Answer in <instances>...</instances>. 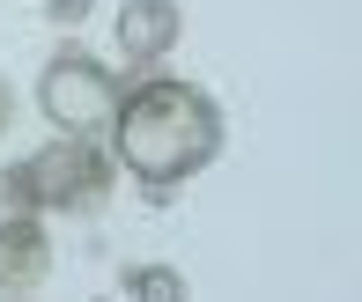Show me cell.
<instances>
[{"label":"cell","instance_id":"6da1fadb","mask_svg":"<svg viewBox=\"0 0 362 302\" xmlns=\"http://www.w3.org/2000/svg\"><path fill=\"white\" fill-rule=\"evenodd\" d=\"M222 147V119L192 81H141L119 104V155L148 184H177Z\"/></svg>","mask_w":362,"mask_h":302},{"label":"cell","instance_id":"7a4b0ae2","mask_svg":"<svg viewBox=\"0 0 362 302\" xmlns=\"http://www.w3.org/2000/svg\"><path fill=\"white\" fill-rule=\"evenodd\" d=\"M37 104H45V119L67 133V140H89V133L104 126L111 111H119V96H111V74H104L96 59L67 52V59H52V66H45Z\"/></svg>","mask_w":362,"mask_h":302},{"label":"cell","instance_id":"3957f363","mask_svg":"<svg viewBox=\"0 0 362 302\" xmlns=\"http://www.w3.org/2000/svg\"><path fill=\"white\" fill-rule=\"evenodd\" d=\"M104 184H111V155L96 140H59V147H45V155L30 162L37 207H81V199H96Z\"/></svg>","mask_w":362,"mask_h":302},{"label":"cell","instance_id":"277c9868","mask_svg":"<svg viewBox=\"0 0 362 302\" xmlns=\"http://www.w3.org/2000/svg\"><path fill=\"white\" fill-rule=\"evenodd\" d=\"M177 0H126L119 8V52L126 59H163L177 44Z\"/></svg>","mask_w":362,"mask_h":302},{"label":"cell","instance_id":"5b68a950","mask_svg":"<svg viewBox=\"0 0 362 302\" xmlns=\"http://www.w3.org/2000/svg\"><path fill=\"white\" fill-rule=\"evenodd\" d=\"M45 258H52V243H45V222H30V214H8L0 222V280L8 288H23V280L45 273Z\"/></svg>","mask_w":362,"mask_h":302},{"label":"cell","instance_id":"8992f818","mask_svg":"<svg viewBox=\"0 0 362 302\" xmlns=\"http://www.w3.org/2000/svg\"><path fill=\"white\" fill-rule=\"evenodd\" d=\"M126 295L134 302H185V280H177L170 265H134V273H126Z\"/></svg>","mask_w":362,"mask_h":302},{"label":"cell","instance_id":"52a82bcc","mask_svg":"<svg viewBox=\"0 0 362 302\" xmlns=\"http://www.w3.org/2000/svg\"><path fill=\"white\" fill-rule=\"evenodd\" d=\"M89 8H96V0H45V15H52V23H81Z\"/></svg>","mask_w":362,"mask_h":302},{"label":"cell","instance_id":"ba28073f","mask_svg":"<svg viewBox=\"0 0 362 302\" xmlns=\"http://www.w3.org/2000/svg\"><path fill=\"white\" fill-rule=\"evenodd\" d=\"M0 126H8V89H0Z\"/></svg>","mask_w":362,"mask_h":302}]
</instances>
